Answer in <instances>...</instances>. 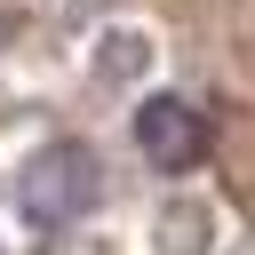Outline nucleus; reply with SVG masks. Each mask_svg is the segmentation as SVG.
Instances as JSON below:
<instances>
[{
  "label": "nucleus",
  "instance_id": "1",
  "mask_svg": "<svg viewBox=\"0 0 255 255\" xmlns=\"http://www.w3.org/2000/svg\"><path fill=\"white\" fill-rule=\"evenodd\" d=\"M16 199L32 223H80L96 199H104V167L88 143H40L16 175Z\"/></svg>",
  "mask_w": 255,
  "mask_h": 255
},
{
  "label": "nucleus",
  "instance_id": "2",
  "mask_svg": "<svg viewBox=\"0 0 255 255\" xmlns=\"http://www.w3.org/2000/svg\"><path fill=\"white\" fill-rule=\"evenodd\" d=\"M135 151H143L159 175H183V167H199V151H207V120H199L183 96H151V104H135Z\"/></svg>",
  "mask_w": 255,
  "mask_h": 255
}]
</instances>
